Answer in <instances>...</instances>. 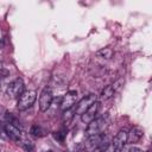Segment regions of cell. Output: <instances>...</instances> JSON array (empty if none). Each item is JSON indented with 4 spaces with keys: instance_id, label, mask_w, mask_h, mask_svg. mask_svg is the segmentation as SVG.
Listing matches in <instances>:
<instances>
[{
    "instance_id": "6da1fadb",
    "label": "cell",
    "mask_w": 152,
    "mask_h": 152,
    "mask_svg": "<svg viewBox=\"0 0 152 152\" xmlns=\"http://www.w3.org/2000/svg\"><path fill=\"white\" fill-rule=\"evenodd\" d=\"M4 131L8 138H11L13 141H15L18 145H20L26 151H31L33 148V142L25 135V133L18 126L11 122H7L4 125Z\"/></svg>"
},
{
    "instance_id": "7a4b0ae2",
    "label": "cell",
    "mask_w": 152,
    "mask_h": 152,
    "mask_svg": "<svg viewBox=\"0 0 152 152\" xmlns=\"http://www.w3.org/2000/svg\"><path fill=\"white\" fill-rule=\"evenodd\" d=\"M24 91H25V84L24 81L19 77L10 82L6 88V94L10 99H19Z\"/></svg>"
},
{
    "instance_id": "3957f363",
    "label": "cell",
    "mask_w": 152,
    "mask_h": 152,
    "mask_svg": "<svg viewBox=\"0 0 152 152\" xmlns=\"http://www.w3.org/2000/svg\"><path fill=\"white\" fill-rule=\"evenodd\" d=\"M36 99H37V93L34 90H26L18 99L17 108L19 110H26L30 107H32V104L34 103Z\"/></svg>"
},
{
    "instance_id": "277c9868",
    "label": "cell",
    "mask_w": 152,
    "mask_h": 152,
    "mask_svg": "<svg viewBox=\"0 0 152 152\" xmlns=\"http://www.w3.org/2000/svg\"><path fill=\"white\" fill-rule=\"evenodd\" d=\"M106 126H107V120H106V118H96V119H94L90 124H88V127H87V135H88V137H93V135L102 134V131L106 128Z\"/></svg>"
},
{
    "instance_id": "5b68a950",
    "label": "cell",
    "mask_w": 152,
    "mask_h": 152,
    "mask_svg": "<svg viewBox=\"0 0 152 152\" xmlns=\"http://www.w3.org/2000/svg\"><path fill=\"white\" fill-rule=\"evenodd\" d=\"M97 101V97H96V95L95 94H88V95H86L83 99H81L77 103H76V106H75V109H74V113L75 114H78V115H82L94 102H96Z\"/></svg>"
},
{
    "instance_id": "8992f818",
    "label": "cell",
    "mask_w": 152,
    "mask_h": 152,
    "mask_svg": "<svg viewBox=\"0 0 152 152\" xmlns=\"http://www.w3.org/2000/svg\"><path fill=\"white\" fill-rule=\"evenodd\" d=\"M52 101H53L52 90H51V88L45 87L39 95V109H40V112H46L51 107Z\"/></svg>"
},
{
    "instance_id": "52a82bcc",
    "label": "cell",
    "mask_w": 152,
    "mask_h": 152,
    "mask_svg": "<svg viewBox=\"0 0 152 152\" xmlns=\"http://www.w3.org/2000/svg\"><path fill=\"white\" fill-rule=\"evenodd\" d=\"M76 100H77V91H75V90L66 91V93L62 96V100H61V108H62L63 110L71 109V108L75 106Z\"/></svg>"
},
{
    "instance_id": "ba28073f",
    "label": "cell",
    "mask_w": 152,
    "mask_h": 152,
    "mask_svg": "<svg viewBox=\"0 0 152 152\" xmlns=\"http://www.w3.org/2000/svg\"><path fill=\"white\" fill-rule=\"evenodd\" d=\"M100 110V102H94L82 115H81V121L83 124H90L94 119H96L97 114Z\"/></svg>"
},
{
    "instance_id": "9c48e42d",
    "label": "cell",
    "mask_w": 152,
    "mask_h": 152,
    "mask_svg": "<svg viewBox=\"0 0 152 152\" xmlns=\"http://www.w3.org/2000/svg\"><path fill=\"white\" fill-rule=\"evenodd\" d=\"M126 144H127V131L120 129L113 139V147H114V150L122 148L126 146Z\"/></svg>"
},
{
    "instance_id": "30bf717a",
    "label": "cell",
    "mask_w": 152,
    "mask_h": 152,
    "mask_svg": "<svg viewBox=\"0 0 152 152\" xmlns=\"http://www.w3.org/2000/svg\"><path fill=\"white\" fill-rule=\"evenodd\" d=\"M142 137H144V131H142L140 127L135 126V127H133L129 132H127V142L135 144V142H138Z\"/></svg>"
},
{
    "instance_id": "8fae6325",
    "label": "cell",
    "mask_w": 152,
    "mask_h": 152,
    "mask_svg": "<svg viewBox=\"0 0 152 152\" xmlns=\"http://www.w3.org/2000/svg\"><path fill=\"white\" fill-rule=\"evenodd\" d=\"M114 94H115V89H114L113 84H108V86H106V87L102 89L100 97H101L102 100H108V99L113 97Z\"/></svg>"
},
{
    "instance_id": "7c38bea8",
    "label": "cell",
    "mask_w": 152,
    "mask_h": 152,
    "mask_svg": "<svg viewBox=\"0 0 152 152\" xmlns=\"http://www.w3.org/2000/svg\"><path fill=\"white\" fill-rule=\"evenodd\" d=\"M30 133H31L32 135H34V137H44V135L46 134V131H45L40 125L34 124V125H32V127H31V129H30Z\"/></svg>"
},
{
    "instance_id": "4fadbf2b",
    "label": "cell",
    "mask_w": 152,
    "mask_h": 152,
    "mask_svg": "<svg viewBox=\"0 0 152 152\" xmlns=\"http://www.w3.org/2000/svg\"><path fill=\"white\" fill-rule=\"evenodd\" d=\"M97 56H100L101 58H106V59H109L113 57V50L110 48H103L101 50L97 51Z\"/></svg>"
},
{
    "instance_id": "5bb4252c",
    "label": "cell",
    "mask_w": 152,
    "mask_h": 152,
    "mask_svg": "<svg viewBox=\"0 0 152 152\" xmlns=\"http://www.w3.org/2000/svg\"><path fill=\"white\" fill-rule=\"evenodd\" d=\"M72 115H74V114H71V109L63 110V120H64V122H65V124H68V122L71 120Z\"/></svg>"
},
{
    "instance_id": "9a60e30c",
    "label": "cell",
    "mask_w": 152,
    "mask_h": 152,
    "mask_svg": "<svg viewBox=\"0 0 152 152\" xmlns=\"http://www.w3.org/2000/svg\"><path fill=\"white\" fill-rule=\"evenodd\" d=\"M5 75H6V71H5V68H4V64L0 62V78H2V77H5Z\"/></svg>"
},
{
    "instance_id": "2e32d148",
    "label": "cell",
    "mask_w": 152,
    "mask_h": 152,
    "mask_svg": "<svg viewBox=\"0 0 152 152\" xmlns=\"http://www.w3.org/2000/svg\"><path fill=\"white\" fill-rule=\"evenodd\" d=\"M128 152H142V150L139 148V147H137V146H133V147H131L128 150Z\"/></svg>"
},
{
    "instance_id": "e0dca14e",
    "label": "cell",
    "mask_w": 152,
    "mask_h": 152,
    "mask_svg": "<svg viewBox=\"0 0 152 152\" xmlns=\"http://www.w3.org/2000/svg\"><path fill=\"white\" fill-rule=\"evenodd\" d=\"M114 152H128V150H126V146H125V147H122V148L114 150Z\"/></svg>"
},
{
    "instance_id": "ac0fdd59",
    "label": "cell",
    "mask_w": 152,
    "mask_h": 152,
    "mask_svg": "<svg viewBox=\"0 0 152 152\" xmlns=\"http://www.w3.org/2000/svg\"><path fill=\"white\" fill-rule=\"evenodd\" d=\"M147 152H150V151H147Z\"/></svg>"
}]
</instances>
